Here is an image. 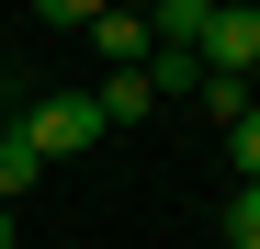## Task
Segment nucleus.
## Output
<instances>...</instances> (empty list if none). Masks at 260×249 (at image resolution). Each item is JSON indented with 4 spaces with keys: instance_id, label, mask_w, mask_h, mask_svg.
Returning <instances> with one entry per match:
<instances>
[{
    "instance_id": "nucleus-2",
    "label": "nucleus",
    "mask_w": 260,
    "mask_h": 249,
    "mask_svg": "<svg viewBox=\"0 0 260 249\" xmlns=\"http://www.w3.org/2000/svg\"><path fill=\"white\" fill-rule=\"evenodd\" d=\"M192 57H204V68H249V57H260V12H249V0H215L204 34H192Z\"/></svg>"
},
{
    "instance_id": "nucleus-3",
    "label": "nucleus",
    "mask_w": 260,
    "mask_h": 249,
    "mask_svg": "<svg viewBox=\"0 0 260 249\" xmlns=\"http://www.w3.org/2000/svg\"><path fill=\"white\" fill-rule=\"evenodd\" d=\"M79 34H91V57H102V68H136V57H147V12H91Z\"/></svg>"
},
{
    "instance_id": "nucleus-10",
    "label": "nucleus",
    "mask_w": 260,
    "mask_h": 249,
    "mask_svg": "<svg viewBox=\"0 0 260 249\" xmlns=\"http://www.w3.org/2000/svg\"><path fill=\"white\" fill-rule=\"evenodd\" d=\"M91 12H102V0H34V23H57V34H79Z\"/></svg>"
},
{
    "instance_id": "nucleus-1",
    "label": "nucleus",
    "mask_w": 260,
    "mask_h": 249,
    "mask_svg": "<svg viewBox=\"0 0 260 249\" xmlns=\"http://www.w3.org/2000/svg\"><path fill=\"white\" fill-rule=\"evenodd\" d=\"M23 136L46 147V159H79V147H102L113 124H102V102H91V91H34V113H23Z\"/></svg>"
},
{
    "instance_id": "nucleus-12",
    "label": "nucleus",
    "mask_w": 260,
    "mask_h": 249,
    "mask_svg": "<svg viewBox=\"0 0 260 249\" xmlns=\"http://www.w3.org/2000/svg\"><path fill=\"white\" fill-rule=\"evenodd\" d=\"M238 79H249V102H260V57H249V68H238Z\"/></svg>"
},
{
    "instance_id": "nucleus-6",
    "label": "nucleus",
    "mask_w": 260,
    "mask_h": 249,
    "mask_svg": "<svg viewBox=\"0 0 260 249\" xmlns=\"http://www.w3.org/2000/svg\"><path fill=\"white\" fill-rule=\"evenodd\" d=\"M136 68H147V91H204V57L192 46H147Z\"/></svg>"
},
{
    "instance_id": "nucleus-9",
    "label": "nucleus",
    "mask_w": 260,
    "mask_h": 249,
    "mask_svg": "<svg viewBox=\"0 0 260 249\" xmlns=\"http://www.w3.org/2000/svg\"><path fill=\"white\" fill-rule=\"evenodd\" d=\"M226 249H260V181H238V204H226Z\"/></svg>"
},
{
    "instance_id": "nucleus-8",
    "label": "nucleus",
    "mask_w": 260,
    "mask_h": 249,
    "mask_svg": "<svg viewBox=\"0 0 260 249\" xmlns=\"http://www.w3.org/2000/svg\"><path fill=\"white\" fill-rule=\"evenodd\" d=\"M226 159H238V181H260V102L226 124Z\"/></svg>"
},
{
    "instance_id": "nucleus-11",
    "label": "nucleus",
    "mask_w": 260,
    "mask_h": 249,
    "mask_svg": "<svg viewBox=\"0 0 260 249\" xmlns=\"http://www.w3.org/2000/svg\"><path fill=\"white\" fill-rule=\"evenodd\" d=\"M0 249H23V238H12V204H0Z\"/></svg>"
},
{
    "instance_id": "nucleus-5",
    "label": "nucleus",
    "mask_w": 260,
    "mask_h": 249,
    "mask_svg": "<svg viewBox=\"0 0 260 249\" xmlns=\"http://www.w3.org/2000/svg\"><path fill=\"white\" fill-rule=\"evenodd\" d=\"M91 102H102V124H136V113H158V91H147V68H113V79H102Z\"/></svg>"
},
{
    "instance_id": "nucleus-4",
    "label": "nucleus",
    "mask_w": 260,
    "mask_h": 249,
    "mask_svg": "<svg viewBox=\"0 0 260 249\" xmlns=\"http://www.w3.org/2000/svg\"><path fill=\"white\" fill-rule=\"evenodd\" d=\"M34 170H46V147H34V136H23V113H12V124H0V204H23Z\"/></svg>"
},
{
    "instance_id": "nucleus-13",
    "label": "nucleus",
    "mask_w": 260,
    "mask_h": 249,
    "mask_svg": "<svg viewBox=\"0 0 260 249\" xmlns=\"http://www.w3.org/2000/svg\"><path fill=\"white\" fill-rule=\"evenodd\" d=\"M102 12H147V0H102Z\"/></svg>"
},
{
    "instance_id": "nucleus-7",
    "label": "nucleus",
    "mask_w": 260,
    "mask_h": 249,
    "mask_svg": "<svg viewBox=\"0 0 260 249\" xmlns=\"http://www.w3.org/2000/svg\"><path fill=\"white\" fill-rule=\"evenodd\" d=\"M204 113H215V136H226V124L249 113V79H238V68H204Z\"/></svg>"
}]
</instances>
